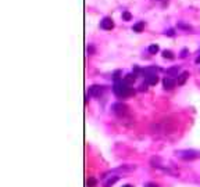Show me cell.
<instances>
[{
  "label": "cell",
  "mask_w": 200,
  "mask_h": 187,
  "mask_svg": "<svg viewBox=\"0 0 200 187\" xmlns=\"http://www.w3.org/2000/svg\"><path fill=\"white\" fill-rule=\"evenodd\" d=\"M122 187H133V186H131V184H124Z\"/></svg>",
  "instance_id": "obj_21"
},
{
  "label": "cell",
  "mask_w": 200,
  "mask_h": 187,
  "mask_svg": "<svg viewBox=\"0 0 200 187\" xmlns=\"http://www.w3.org/2000/svg\"><path fill=\"white\" fill-rule=\"evenodd\" d=\"M113 90L117 94V97H120V99H125V97L133 94L132 88H129V85H127L124 80H116V83L113 86Z\"/></svg>",
  "instance_id": "obj_1"
},
{
  "label": "cell",
  "mask_w": 200,
  "mask_h": 187,
  "mask_svg": "<svg viewBox=\"0 0 200 187\" xmlns=\"http://www.w3.org/2000/svg\"><path fill=\"white\" fill-rule=\"evenodd\" d=\"M163 57H164V58H168V60H172L175 56H174L172 52H170V50H164V52H163Z\"/></svg>",
  "instance_id": "obj_13"
},
{
  "label": "cell",
  "mask_w": 200,
  "mask_h": 187,
  "mask_svg": "<svg viewBox=\"0 0 200 187\" xmlns=\"http://www.w3.org/2000/svg\"><path fill=\"white\" fill-rule=\"evenodd\" d=\"M188 76H189V72H182V74L178 76L176 83H178V85H184L185 82H186V79H188Z\"/></svg>",
  "instance_id": "obj_10"
},
{
  "label": "cell",
  "mask_w": 200,
  "mask_h": 187,
  "mask_svg": "<svg viewBox=\"0 0 200 187\" xmlns=\"http://www.w3.org/2000/svg\"><path fill=\"white\" fill-rule=\"evenodd\" d=\"M113 111L116 112L118 116H125L129 114V108L124 103H116L113 105Z\"/></svg>",
  "instance_id": "obj_3"
},
{
  "label": "cell",
  "mask_w": 200,
  "mask_h": 187,
  "mask_svg": "<svg viewBox=\"0 0 200 187\" xmlns=\"http://www.w3.org/2000/svg\"><path fill=\"white\" fill-rule=\"evenodd\" d=\"M131 18H132V15H131V13H129V11L122 13V20H124V21H131Z\"/></svg>",
  "instance_id": "obj_16"
},
{
  "label": "cell",
  "mask_w": 200,
  "mask_h": 187,
  "mask_svg": "<svg viewBox=\"0 0 200 187\" xmlns=\"http://www.w3.org/2000/svg\"><path fill=\"white\" fill-rule=\"evenodd\" d=\"M104 88L103 86H100V85H92L90 88H89V94L93 96V97H100L101 93H103Z\"/></svg>",
  "instance_id": "obj_4"
},
{
  "label": "cell",
  "mask_w": 200,
  "mask_h": 187,
  "mask_svg": "<svg viewBox=\"0 0 200 187\" xmlns=\"http://www.w3.org/2000/svg\"><path fill=\"white\" fill-rule=\"evenodd\" d=\"M163 85H164V88L165 89H172V88H175V85H176V80L175 79H172V78H164V80H163Z\"/></svg>",
  "instance_id": "obj_6"
},
{
  "label": "cell",
  "mask_w": 200,
  "mask_h": 187,
  "mask_svg": "<svg viewBox=\"0 0 200 187\" xmlns=\"http://www.w3.org/2000/svg\"><path fill=\"white\" fill-rule=\"evenodd\" d=\"M144 80H146V83H147V85H156L157 82H159V76H157V75L146 76V78H144Z\"/></svg>",
  "instance_id": "obj_9"
},
{
  "label": "cell",
  "mask_w": 200,
  "mask_h": 187,
  "mask_svg": "<svg viewBox=\"0 0 200 187\" xmlns=\"http://www.w3.org/2000/svg\"><path fill=\"white\" fill-rule=\"evenodd\" d=\"M175 74H178V68L174 67V68H170V69H167V75L171 78V76H176Z\"/></svg>",
  "instance_id": "obj_12"
},
{
  "label": "cell",
  "mask_w": 200,
  "mask_h": 187,
  "mask_svg": "<svg viewBox=\"0 0 200 187\" xmlns=\"http://www.w3.org/2000/svg\"><path fill=\"white\" fill-rule=\"evenodd\" d=\"M86 184H88V187H96L97 182H96V179H95V177H89L88 182H86Z\"/></svg>",
  "instance_id": "obj_14"
},
{
  "label": "cell",
  "mask_w": 200,
  "mask_h": 187,
  "mask_svg": "<svg viewBox=\"0 0 200 187\" xmlns=\"http://www.w3.org/2000/svg\"><path fill=\"white\" fill-rule=\"evenodd\" d=\"M135 80H136V75H135V74H128V75L124 76V82L127 85H129V86L135 83Z\"/></svg>",
  "instance_id": "obj_8"
},
{
  "label": "cell",
  "mask_w": 200,
  "mask_h": 187,
  "mask_svg": "<svg viewBox=\"0 0 200 187\" xmlns=\"http://www.w3.org/2000/svg\"><path fill=\"white\" fill-rule=\"evenodd\" d=\"M181 56H182V57L186 56V49H185V50H182V54H181Z\"/></svg>",
  "instance_id": "obj_19"
},
{
  "label": "cell",
  "mask_w": 200,
  "mask_h": 187,
  "mask_svg": "<svg viewBox=\"0 0 200 187\" xmlns=\"http://www.w3.org/2000/svg\"><path fill=\"white\" fill-rule=\"evenodd\" d=\"M196 64H200V56L196 58Z\"/></svg>",
  "instance_id": "obj_20"
},
{
  "label": "cell",
  "mask_w": 200,
  "mask_h": 187,
  "mask_svg": "<svg viewBox=\"0 0 200 187\" xmlns=\"http://www.w3.org/2000/svg\"><path fill=\"white\" fill-rule=\"evenodd\" d=\"M176 155L182 159H196V158H200V151H195V150H182V151H176Z\"/></svg>",
  "instance_id": "obj_2"
},
{
  "label": "cell",
  "mask_w": 200,
  "mask_h": 187,
  "mask_svg": "<svg viewBox=\"0 0 200 187\" xmlns=\"http://www.w3.org/2000/svg\"><path fill=\"white\" fill-rule=\"evenodd\" d=\"M159 52V46L157 44H152V46H149V53L150 54H156Z\"/></svg>",
  "instance_id": "obj_15"
},
{
  "label": "cell",
  "mask_w": 200,
  "mask_h": 187,
  "mask_svg": "<svg viewBox=\"0 0 200 187\" xmlns=\"http://www.w3.org/2000/svg\"><path fill=\"white\" fill-rule=\"evenodd\" d=\"M118 75H120V71H117L116 74H114V79H116V80H118V78H120Z\"/></svg>",
  "instance_id": "obj_18"
},
{
  "label": "cell",
  "mask_w": 200,
  "mask_h": 187,
  "mask_svg": "<svg viewBox=\"0 0 200 187\" xmlns=\"http://www.w3.org/2000/svg\"><path fill=\"white\" fill-rule=\"evenodd\" d=\"M143 28H144V21H139L138 24H135L133 25V32H142L143 31Z\"/></svg>",
  "instance_id": "obj_11"
},
{
  "label": "cell",
  "mask_w": 200,
  "mask_h": 187,
  "mask_svg": "<svg viewBox=\"0 0 200 187\" xmlns=\"http://www.w3.org/2000/svg\"><path fill=\"white\" fill-rule=\"evenodd\" d=\"M100 28L106 29V31H110V29L114 28V22H113V20L110 17H106V18H103V21L100 22Z\"/></svg>",
  "instance_id": "obj_5"
},
{
  "label": "cell",
  "mask_w": 200,
  "mask_h": 187,
  "mask_svg": "<svg viewBox=\"0 0 200 187\" xmlns=\"http://www.w3.org/2000/svg\"><path fill=\"white\" fill-rule=\"evenodd\" d=\"M117 180H118V177H117V176H116V177H113V179H110V180L107 182V184H106V187H110L113 183H116Z\"/></svg>",
  "instance_id": "obj_17"
},
{
  "label": "cell",
  "mask_w": 200,
  "mask_h": 187,
  "mask_svg": "<svg viewBox=\"0 0 200 187\" xmlns=\"http://www.w3.org/2000/svg\"><path fill=\"white\" fill-rule=\"evenodd\" d=\"M157 72H159V68L149 67V68H144L143 69V75H144V78H146V76H150V75H157Z\"/></svg>",
  "instance_id": "obj_7"
}]
</instances>
